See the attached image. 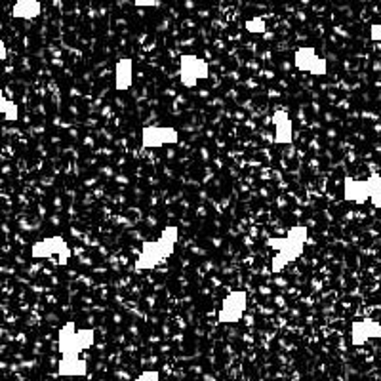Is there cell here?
<instances>
[{
  "instance_id": "6da1fadb",
  "label": "cell",
  "mask_w": 381,
  "mask_h": 381,
  "mask_svg": "<svg viewBox=\"0 0 381 381\" xmlns=\"http://www.w3.org/2000/svg\"><path fill=\"white\" fill-rule=\"evenodd\" d=\"M307 235H309V231H307L305 225H295L286 233V237H275L267 240V244L277 252L271 261L273 273H280L284 267L290 265L292 261H295L303 254Z\"/></svg>"
},
{
  "instance_id": "7a4b0ae2",
  "label": "cell",
  "mask_w": 381,
  "mask_h": 381,
  "mask_svg": "<svg viewBox=\"0 0 381 381\" xmlns=\"http://www.w3.org/2000/svg\"><path fill=\"white\" fill-rule=\"evenodd\" d=\"M179 231L178 227L168 225L164 227V231L161 233V237L156 240H149L143 244V250L139 252L138 260H136V267L139 271L143 269H155L158 263L168 260L173 254V248L178 244Z\"/></svg>"
},
{
  "instance_id": "3957f363",
  "label": "cell",
  "mask_w": 381,
  "mask_h": 381,
  "mask_svg": "<svg viewBox=\"0 0 381 381\" xmlns=\"http://www.w3.org/2000/svg\"><path fill=\"white\" fill-rule=\"evenodd\" d=\"M96 343V332L92 328H76L75 322H65L59 328L58 349L61 357H81Z\"/></svg>"
},
{
  "instance_id": "277c9868",
  "label": "cell",
  "mask_w": 381,
  "mask_h": 381,
  "mask_svg": "<svg viewBox=\"0 0 381 381\" xmlns=\"http://www.w3.org/2000/svg\"><path fill=\"white\" fill-rule=\"evenodd\" d=\"M210 67L203 58L195 54H183L179 58V81L185 88H195L198 81L208 78Z\"/></svg>"
},
{
  "instance_id": "5b68a950",
  "label": "cell",
  "mask_w": 381,
  "mask_h": 381,
  "mask_svg": "<svg viewBox=\"0 0 381 381\" xmlns=\"http://www.w3.org/2000/svg\"><path fill=\"white\" fill-rule=\"evenodd\" d=\"M31 255L35 260H50L54 255H58V265H67L71 258L69 244L65 243L64 237H46L33 244Z\"/></svg>"
},
{
  "instance_id": "8992f818",
  "label": "cell",
  "mask_w": 381,
  "mask_h": 381,
  "mask_svg": "<svg viewBox=\"0 0 381 381\" xmlns=\"http://www.w3.org/2000/svg\"><path fill=\"white\" fill-rule=\"evenodd\" d=\"M246 305H248V294L244 290H237V292H231V294L223 298L221 301L220 309V318L221 324H237L240 318L244 317V311H246Z\"/></svg>"
},
{
  "instance_id": "52a82bcc",
  "label": "cell",
  "mask_w": 381,
  "mask_h": 381,
  "mask_svg": "<svg viewBox=\"0 0 381 381\" xmlns=\"http://www.w3.org/2000/svg\"><path fill=\"white\" fill-rule=\"evenodd\" d=\"M295 67L303 73H311L315 76H324L328 73V64L322 56H318L315 48L301 46L295 50L294 56Z\"/></svg>"
},
{
  "instance_id": "ba28073f",
  "label": "cell",
  "mask_w": 381,
  "mask_h": 381,
  "mask_svg": "<svg viewBox=\"0 0 381 381\" xmlns=\"http://www.w3.org/2000/svg\"><path fill=\"white\" fill-rule=\"evenodd\" d=\"M178 130H173L170 126H147L141 133V141L147 149H155V147H162V145H173L178 143Z\"/></svg>"
},
{
  "instance_id": "9c48e42d",
  "label": "cell",
  "mask_w": 381,
  "mask_h": 381,
  "mask_svg": "<svg viewBox=\"0 0 381 381\" xmlns=\"http://www.w3.org/2000/svg\"><path fill=\"white\" fill-rule=\"evenodd\" d=\"M368 340H381V324L374 318H362L352 322L351 326V343L352 345H364Z\"/></svg>"
},
{
  "instance_id": "30bf717a",
  "label": "cell",
  "mask_w": 381,
  "mask_h": 381,
  "mask_svg": "<svg viewBox=\"0 0 381 381\" xmlns=\"http://www.w3.org/2000/svg\"><path fill=\"white\" fill-rule=\"evenodd\" d=\"M343 200L355 204H364L370 200L368 179H355L347 176L343 179Z\"/></svg>"
},
{
  "instance_id": "8fae6325",
  "label": "cell",
  "mask_w": 381,
  "mask_h": 381,
  "mask_svg": "<svg viewBox=\"0 0 381 381\" xmlns=\"http://www.w3.org/2000/svg\"><path fill=\"white\" fill-rule=\"evenodd\" d=\"M273 126H275V138L273 141L277 145H290L294 141V124L286 111H277L273 115Z\"/></svg>"
},
{
  "instance_id": "7c38bea8",
  "label": "cell",
  "mask_w": 381,
  "mask_h": 381,
  "mask_svg": "<svg viewBox=\"0 0 381 381\" xmlns=\"http://www.w3.org/2000/svg\"><path fill=\"white\" fill-rule=\"evenodd\" d=\"M133 84V61L130 58H122L115 65V90L126 92Z\"/></svg>"
},
{
  "instance_id": "4fadbf2b",
  "label": "cell",
  "mask_w": 381,
  "mask_h": 381,
  "mask_svg": "<svg viewBox=\"0 0 381 381\" xmlns=\"http://www.w3.org/2000/svg\"><path fill=\"white\" fill-rule=\"evenodd\" d=\"M88 372V364L81 357H61L58 364V374L64 377H81Z\"/></svg>"
},
{
  "instance_id": "5bb4252c",
  "label": "cell",
  "mask_w": 381,
  "mask_h": 381,
  "mask_svg": "<svg viewBox=\"0 0 381 381\" xmlns=\"http://www.w3.org/2000/svg\"><path fill=\"white\" fill-rule=\"evenodd\" d=\"M42 12V4L39 0H16L12 6V18L16 19H35Z\"/></svg>"
},
{
  "instance_id": "9a60e30c",
  "label": "cell",
  "mask_w": 381,
  "mask_h": 381,
  "mask_svg": "<svg viewBox=\"0 0 381 381\" xmlns=\"http://www.w3.org/2000/svg\"><path fill=\"white\" fill-rule=\"evenodd\" d=\"M0 115H4V118L10 122H16L19 118V109L18 105L4 98V93L0 90Z\"/></svg>"
},
{
  "instance_id": "2e32d148",
  "label": "cell",
  "mask_w": 381,
  "mask_h": 381,
  "mask_svg": "<svg viewBox=\"0 0 381 381\" xmlns=\"http://www.w3.org/2000/svg\"><path fill=\"white\" fill-rule=\"evenodd\" d=\"M370 185V200L374 204L375 208L381 210V176L380 173H374L368 178Z\"/></svg>"
},
{
  "instance_id": "e0dca14e",
  "label": "cell",
  "mask_w": 381,
  "mask_h": 381,
  "mask_svg": "<svg viewBox=\"0 0 381 381\" xmlns=\"http://www.w3.org/2000/svg\"><path fill=\"white\" fill-rule=\"evenodd\" d=\"M246 31H250V33H265L267 25L265 21H263V18L248 19V21H246Z\"/></svg>"
},
{
  "instance_id": "ac0fdd59",
  "label": "cell",
  "mask_w": 381,
  "mask_h": 381,
  "mask_svg": "<svg viewBox=\"0 0 381 381\" xmlns=\"http://www.w3.org/2000/svg\"><path fill=\"white\" fill-rule=\"evenodd\" d=\"M133 381H161V377H158L156 372H143V374L139 375L138 380H133Z\"/></svg>"
},
{
  "instance_id": "d6986e66",
  "label": "cell",
  "mask_w": 381,
  "mask_h": 381,
  "mask_svg": "<svg viewBox=\"0 0 381 381\" xmlns=\"http://www.w3.org/2000/svg\"><path fill=\"white\" fill-rule=\"evenodd\" d=\"M370 36H372V41L381 42V24L372 25V29H370Z\"/></svg>"
},
{
  "instance_id": "ffe728a7",
  "label": "cell",
  "mask_w": 381,
  "mask_h": 381,
  "mask_svg": "<svg viewBox=\"0 0 381 381\" xmlns=\"http://www.w3.org/2000/svg\"><path fill=\"white\" fill-rule=\"evenodd\" d=\"M133 4L139 8H153L156 6V0H133Z\"/></svg>"
},
{
  "instance_id": "44dd1931",
  "label": "cell",
  "mask_w": 381,
  "mask_h": 381,
  "mask_svg": "<svg viewBox=\"0 0 381 381\" xmlns=\"http://www.w3.org/2000/svg\"><path fill=\"white\" fill-rule=\"evenodd\" d=\"M0 64H2V59H0Z\"/></svg>"
}]
</instances>
